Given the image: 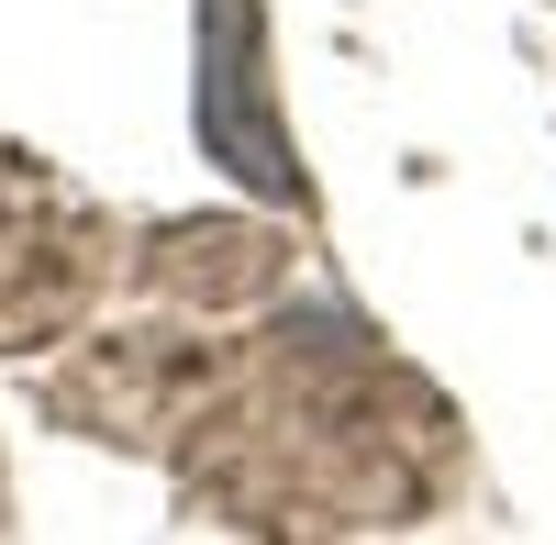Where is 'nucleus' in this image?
Here are the masks:
<instances>
[{
  "label": "nucleus",
  "mask_w": 556,
  "mask_h": 545,
  "mask_svg": "<svg viewBox=\"0 0 556 545\" xmlns=\"http://www.w3.org/2000/svg\"><path fill=\"white\" fill-rule=\"evenodd\" d=\"M256 45H267L256 0H201V89H190V101H201V156H223L245 190L290 201L301 167H290V134H278V112H267Z\"/></svg>",
  "instance_id": "obj_1"
}]
</instances>
